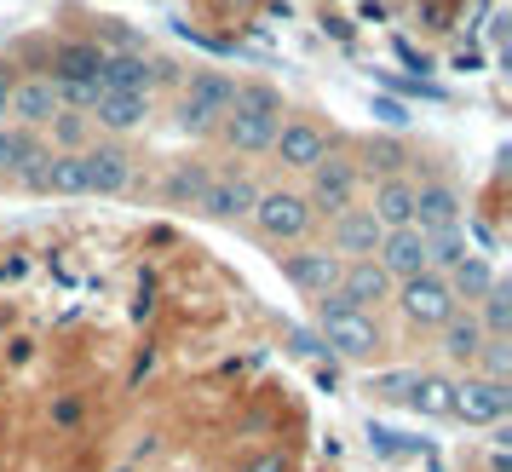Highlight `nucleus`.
<instances>
[{
  "mask_svg": "<svg viewBox=\"0 0 512 472\" xmlns=\"http://www.w3.org/2000/svg\"><path fill=\"white\" fill-rule=\"evenodd\" d=\"M363 162H369V173H380V179H403V162H409V150H403L397 139H369Z\"/></svg>",
  "mask_w": 512,
  "mask_h": 472,
  "instance_id": "25",
  "label": "nucleus"
},
{
  "mask_svg": "<svg viewBox=\"0 0 512 472\" xmlns=\"http://www.w3.org/2000/svg\"><path fill=\"white\" fill-rule=\"evenodd\" d=\"M52 93H58V104H75V110H93L98 81H52Z\"/></svg>",
  "mask_w": 512,
  "mask_h": 472,
  "instance_id": "31",
  "label": "nucleus"
},
{
  "mask_svg": "<svg viewBox=\"0 0 512 472\" xmlns=\"http://www.w3.org/2000/svg\"><path fill=\"white\" fill-rule=\"evenodd\" d=\"M231 98H236V81L225 70L190 75L185 98H179V127H185V133H208V127H219L225 110H231Z\"/></svg>",
  "mask_w": 512,
  "mask_h": 472,
  "instance_id": "3",
  "label": "nucleus"
},
{
  "mask_svg": "<svg viewBox=\"0 0 512 472\" xmlns=\"http://www.w3.org/2000/svg\"><path fill=\"white\" fill-rule=\"evenodd\" d=\"M340 254H328V248H300V254H282V277L300 288V294H311V300H323V294H334L340 288Z\"/></svg>",
  "mask_w": 512,
  "mask_h": 472,
  "instance_id": "8",
  "label": "nucleus"
},
{
  "mask_svg": "<svg viewBox=\"0 0 512 472\" xmlns=\"http://www.w3.org/2000/svg\"><path fill=\"white\" fill-rule=\"evenodd\" d=\"M104 58L110 52H98L93 41H64V47L52 52V81H98Z\"/></svg>",
  "mask_w": 512,
  "mask_h": 472,
  "instance_id": "20",
  "label": "nucleus"
},
{
  "mask_svg": "<svg viewBox=\"0 0 512 472\" xmlns=\"http://www.w3.org/2000/svg\"><path fill=\"white\" fill-rule=\"evenodd\" d=\"M328 231H334V254H346V260H374L380 254V219L369 208H346L328 219Z\"/></svg>",
  "mask_w": 512,
  "mask_h": 472,
  "instance_id": "11",
  "label": "nucleus"
},
{
  "mask_svg": "<svg viewBox=\"0 0 512 472\" xmlns=\"http://www.w3.org/2000/svg\"><path fill=\"white\" fill-rule=\"evenodd\" d=\"M47 190H58V196H87V156L81 150H58L47 167Z\"/></svg>",
  "mask_w": 512,
  "mask_h": 472,
  "instance_id": "24",
  "label": "nucleus"
},
{
  "mask_svg": "<svg viewBox=\"0 0 512 472\" xmlns=\"http://www.w3.org/2000/svg\"><path fill=\"white\" fill-rule=\"evenodd\" d=\"M52 127H58V144H64V150H81V139H87V116H52Z\"/></svg>",
  "mask_w": 512,
  "mask_h": 472,
  "instance_id": "32",
  "label": "nucleus"
},
{
  "mask_svg": "<svg viewBox=\"0 0 512 472\" xmlns=\"http://www.w3.org/2000/svg\"><path fill=\"white\" fill-rule=\"evenodd\" d=\"M317 329H323V352H340L346 363H369L386 340H380V323L369 311H351L340 294H323L317 300Z\"/></svg>",
  "mask_w": 512,
  "mask_h": 472,
  "instance_id": "2",
  "label": "nucleus"
},
{
  "mask_svg": "<svg viewBox=\"0 0 512 472\" xmlns=\"http://www.w3.org/2000/svg\"><path fill=\"white\" fill-rule=\"evenodd\" d=\"M374 265H380L392 283H409V277H420V271H432V242H426V231H415V225L386 231V236H380Z\"/></svg>",
  "mask_w": 512,
  "mask_h": 472,
  "instance_id": "7",
  "label": "nucleus"
},
{
  "mask_svg": "<svg viewBox=\"0 0 512 472\" xmlns=\"http://www.w3.org/2000/svg\"><path fill=\"white\" fill-rule=\"evenodd\" d=\"M277 127H282V93L265 87V81H242L231 110H225V144L254 156V150H271Z\"/></svg>",
  "mask_w": 512,
  "mask_h": 472,
  "instance_id": "1",
  "label": "nucleus"
},
{
  "mask_svg": "<svg viewBox=\"0 0 512 472\" xmlns=\"http://www.w3.org/2000/svg\"><path fill=\"white\" fill-rule=\"evenodd\" d=\"M420 375H426V369H392V375H374L369 392H374V398H415Z\"/></svg>",
  "mask_w": 512,
  "mask_h": 472,
  "instance_id": "29",
  "label": "nucleus"
},
{
  "mask_svg": "<svg viewBox=\"0 0 512 472\" xmlns=\"http://www.w3.org/2000/svg\"><path fill=\"white\" fill-rule=\"evenodd\" d=\"M449 398H455V380H443V375H420V386H415V409L420 415H449Z\"/></svg>",
  "mask_w": 512,
  "mask_h": 472,
  "instance_id": "26",
  "label": "nucleus"
},
{
  "mask_svg": "<svg viewBox=\"0 0 512 472\" xmlns=\"http://www.w3.org/2000/svg\"><path fill=\"white\" fill-rule=\"evenodd\" d=\"M81 156H87V196H121L133 185V156L121 144H93Z\"/></svg>",
  "mask_w": 512,
  "mask_h": 472,
  "instance_id": "14",
  "label": "nucleus"
},
{
  "mask_svg": "<svg viewBox=\"0 0 512 472\" xmlns=\"http://www.w3.org/2000/svg\"><path fill=\"white\" fill-rule=\"evenodd\" d=\"M369 213L380 219V231H403V225H415V185H409V179H380Z\"/></svg>",
  "mask_w": 512,
  "mask_h": 472,
  "instance_id": "19",
  "label": "nucleus"
},
{
  "mask_svg": "<svg viewBox=\"0 0 512 472\" xmlns=\"http://www.w3.org/2000/svg\"><path fill=\"white\" fill-rule=\"evenodd\" d=\"M374 116L386 121V127H403V121H409V110H403L397 98H380V104H374Z\"/></svg>",
  "mask_w": 512,
  "mask_h": 472,
  "instance_id": "33",
  "label": "nucleus"
},
{
  "mask_svg": "<svg viewBox=\"0 0 512 472\" xmlns=\"http://www.w3.org/2000/svg\"><path fill=\"white\" fill-rule=\"evenodd\" d=\"M392 288L397 283L374 260H346L340 265V288H334V294H340L351 311H369V306H380V300H392Z\"/></svg>",
  "mask_w": 512,
  "mask_h": 472,
  "instance_id": "12",
  "label": "nucleus"
},
{
  "mask_svg": "<svg viewBox=\"0 0 512 472\" xmlns=\"http://www.w3.org/2000/svg\"><path fill=\"white\" fill-rule=\"evenodd\" d=\"M472 317H478V329H484L489 340H512V288L495 283L484 300H478V311H472Z\"/></svg>",
  "mask_w": 512,
  "mask_h": 472,
  "instance_id": "23",
  "label": "nucleus"
},
{
  "mask_svg": "<svg viewBox=\"0 0 512 472\" xmlns=\"http://www.w3.org/2000/svg\"><path fill=\"white\" fill-rule=\"evenodd\" d=\"M0 173H6V127H0Z\"/></svg>",
  "mask_w": 512,
  "mask_h": 472,
  "instance_id": "36",
  "label": "nucleus"
},
{
  "mask_svg": "<svg viewBox=\"0 0 512 472\" xmlns=\"http://www.w3.org/2000/svg\"><path fill=\"white\" fill-rule=\"evenodd\" d=\"M512 409V392L495 386V380H461L455 398H449V415H461L466 426H501Z\"/></svg>",
  "mask_w": 512,
  "mask_h": 472,
  "instance_id": "9",
  "label": "nucleus"
},
{
  "mask_svg": "<svg viewBox=\"0 0 512 472\" xmlns=\"http://www.w3.org/2000/svg\"><path fill=\"white\" fill-rule=\"evenodd\" d=\"M12 87H18V81H12V75L0 70V116H6V104H12Z\"/></svg>",
  "mask_w": 512,
  "mask_h": 472,
  "instance_id": "34",
  "label": "nucleus"
},
{
  "mask_svg": "<svg viewBox=\"0 0 512 472\" xmlns=\"http://www.w3.org/2000/svg\"><path fill=\"white\" fill-rule=\"evenodd\" d=\"M461 190L443 185V179H426V185H415V231L438 236L449 231V225H461Z\"/></svg>",
  "mask_w": 512,
  "mask_h": 472,
  "instance_id": "13",
  "label": "nucleus"
},
{
  "mask_svg": "<svg viewBox=\"0 0 512 472\" xmlns=\"http://www.w3.org/2000/svg\"><path fill=\"white\" fill-rule=\"evenodd\" d=\"M478 363H484V380L507 386L512 380V340H484V346H478Z\"/></svg>",
  "mask_w": 512,
  "mask_h": 472,
  "instance_id": "28",
  "label": "nucleus"
},
{
  "mask_svg": "<svg viewBox=\"0 0 512 472\" xmlns=\"http://www.w3.org/2000/svg\"><path fill=\"white\" fill-rule=\"evenodd\" d=\"M426 242H432V271H455V265L466 260V254H472V248H466V231L461 225H449V231H438V236H426Z\"/></svg>",
  "mask_w": 512,
  "mask_h": 472,
  "instance_id": "27",
  "label": "nucleus"
},
{
  "mask_svg": "<svg viewBox=\"0 0 512 472\" xmlns=\"http://www.w3.org/2000/svg\"><path fill=\"white\" fill-rule=\"evenodd\" d=\"M248 219H254V231L265 242H300L311 231V208H305L300 190H259V202Z\"/></svg>",
  "mask_w": 512,
  "mask_h": 472,
  "instance_id": "5",
  "label": "nucleus"
},
{
  "mask_svg": "<svg viewBox=\"0 0 512 472\" xmlns=\"http://www.w3.org/2000/svg\"><path fill=\"white\" fill-rule=\"evenodd\" d=\"M6 116L18 121V127H47L52 116H58V93H52V75H29V81H18L12 87V104H6Z\"/></svg>",
  "mask_w": 512,
  "mask_h": 472,
  "instance_id": "16",
  "label": "nucleus"
},
{
  "mask_svg": "<svg viewBox=\"0 0 512 472\" xmlns=\"http://www.w3.org/2000/svg\"><path fill=\"white\" fill-rule=\"evenodd\" d=\"M254 472H288V461L282 455H265V461H254Z\"/></svg>",
  "mask_w": 512,
  "mask_h": 472,
  "instance_id": "35",
  "label": "nucleus"
},
{
  "mask_svg": "<svg viewBox=\"0 0 512 472\" xmlns=\"http://www.w3.org/2000/svg\"><path fill=\"white\" fill-rule=\"evenodd\" d=\"M305 208H311V219H317V213H323V219H334V213L357 208V167H351L346 156H323V162L311 167Z\"/></svg>",
  "mask_w": 512,
  "mask_h": 472,
  "instance_id": "6",
  "label": "nucleus"
},
{
  "mask_svg": "<svg viewBox=\"0 0 512 472\" xmlns=\"http://www.w3.org/2000/svg\"><path fill=\"white\" fill-rule=\"evenodd\" d=\"M144 116H150V98L144 93H104V87H98L93 110H87V121L110 127V133H133V127H144Z\"/></svg>",
  "mask_w": 512,
  "mask_h": 472,
  "instance_id": "18",
  "label": "nucleus"
},
{
  "mask_svg": "<svg viewBox=\"0 0 512 472\" xmlns=\"http://www.w3.org/2000/svg\"><path fill=\"white\" fill-rule=\"evenodd\" d=\"M162 64H150L144 52H116V58H104V70H98V87L104 93H144L150 98V81H156Z\"/></svg>",
  "mask_w": 512,
  "mask_h": 472,
  "instance_id": "17",
  "label": "nucleus"
},
{
  "mask_svg": "<svg viewBox=\"0 0 512 472\" xmlns=\"http://www.w3.org/2000/svg\"><path fill=\"white\" fill-rule=\"evenodd\" d=\"M397 306H403V317H409L415 329H443V323L461 311V300L449 294V277H443V271H420L409 283H397Z\"/></svg>",
  "mask_w": 512,
  "mask_h": 472,
  "instance_id": "4",
  "label": "nucleus"
},
{
  "mask_svg": "<svg viewBox=\"0 0 512 472\" xmlns=\"http://www.w3.org/2000/svg\"><path fill=\"white\" fill-rule=\"evenodd\" d=\"M202 190H208V167H179L167 179V196L173 202H202Z\"/></svg>",
  "mask_w": 512,
  "mask_h": 472,
  "instance_id": "30",
  "label": "nucleus"
},
{
  "mask_svg": "<svg viewBox=\"0 0 512 472\" xmlns=\"http://www.w3.org/2000/svg\"><path fill=\"white\" fill-rule=\"evenodd\" d=\"M489 334L478 329V317L472 311H455L449 323H443V357H455V363H478V346H484Z\"/></svg>",
  "mask_w": 512,
  "mask_h": 472,
  "instance_id": "21",
  "label": "nucleus"
},
{
  "mask_svg": "<svg viewBox=\"0 0 512 472\" xmlns=\"http://www.w3.org/2000/svg\"><path fill=\"white\" fill-rule=\"evenodd\" d=\"M495 283H501V277H495V265H489L484 254H466V260L449 271V294H455V300H484Z\"/></svg>",
  "mask_w": 512,
  "mask_h": 472,
  "instance_id": "22",
  "label": "nucleus"
},
{
  "mask_svg": "<svg viewBox=\"0 0 512 472\" xmlns=\"http://www.w3.org/2000/svg\"><path fill=\"white\" fill-rule=\"evenodd\" d=\"M271 150H277L282 167H300V173H311V167L328 156V139L311 127V121H282L277 139H271Z\"/></svg>",
  "mask_w": 512,
  "mask_h": 472,
  "instance_id": "15",
  "label": "nucleus"
},
{
  "mask_svg": "<svg viewBox=\"0 0 512 472\" xmlns=\"http://www.w3.org/2000/svg\"><path fill=\"white\" fill-rule=\"evenodd\" d=\"M254 202H259V185L248 173L225 167V173H208V190H202L196 208H208L213 219H242V213H254Z\"/></svg>",
  "mask_w": 512,
  "mask_h": 472,
  "instance_id": "10",
  "label": "nucleus"
}]
</instances>
